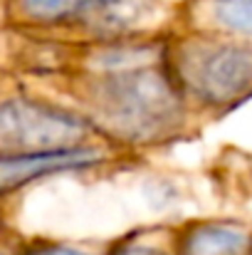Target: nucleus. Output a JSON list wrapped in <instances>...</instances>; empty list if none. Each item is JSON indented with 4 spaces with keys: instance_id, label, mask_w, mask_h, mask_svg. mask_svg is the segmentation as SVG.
I'll list each match as a JSON object with an SVG mask.
<instances>
[{
    "instance_id": "f257e3e1",
    "label": "nucleus",
    "mask_w": 252,
    "mask_h": 255,
    "mask_svg": "<svg viewBox=\"0 0 252 255\" xmlns=\"http://www.w3.org/2000/svg\"><path fill=\"white\" fill-rule=\"evenodd\" d=\"M166 32L82 45L0 32L10 47L0 67L82 114L111 146L144 159L198 131L166 72Z\"/></svg>"
},
{
    "instance_id": "f03ea898",
    "label": "nucleus",
    "mask_w": 252,
    "mask_h": 255,
    "mask_svg": "<svg viewBox=\"0 0 252 255\" xmlns=\"http://www.w3.org/2000/svg\"><path fill=\"white\" fill-rule=\"evenodd\" d=\"M173 25L166 0H0V32L52 42H109L161 35Z\"/></svg>"
},
{
    "instance_id": "7ed1b4c3",
    "label": "nucleus",
    "mask_w": 252,
    "mask_h": 255,
    "mask_svg": "<svg viewBox=\"0 0 252 255\" xmlns=\"http://www.w3.org/2000/svg\"><path fill=\"white\" fill-rule=\"evenodd\" d=\"M164 62L193 119L213 122L252 99V45L173 27L164 37Z\"/></svg>"
},
{
    "instance_id": "20e7f679",
    "label": "nucleus",
    "mask_w": 252,
    "mask_h": 255,
    "mask_svg": "<svg viewBox=\"0 0 252 255\" xmlns=\"http://www.w3.org/2000/svg\"><path fill=\"white\" fill-rule=\"evenodd\" d=\"M104 141L75 109L0 67V159L70 151Z\"/></svg>"
},
{
    "instance_id": "39448f33",
    "label": "nucleus",
    "mask_w": 252,
    "mask_h": 255,
    "mask_svg": "<svg viewBox=\"0 0 252 255\" xmlns=\"http://www.w3.org/2000/svg\"><path fill=\"white\" fill-rule=\"evenodd\" d=\"M141 159L126 154L111 144H94L70 151H52V154H35V156H15L0 159V196L12 198L25 191L30 183L62 176V173H84V171L121 169L134 166Z\"/></svg>"
},
{
    "instance_id": "423d86ee",
    "label": "nucleus",
    "mask_w": 252,
    "mask_h": 255,
    "mask_svg": "<svg viewBox=\"0 0 252 255\" xmlns=\"http://www.w3.org/2000/svg\"><path fill=\"white\" fill-rule=\"evenodd\" d=\"M173 27L252 45V0H180Z\"/></svg>"
},
{
    "instance_id": "0eeeda50",
    "label": "nucleus",
    "mask_w": 252,
    "mask_h": 255,
    "mask_svg": "<svg viewBox=\"0 0 252 255\" xmlns=\"http://www.w3.org/2000/svg\"><path fill=\"white\" fill-rule=\"evenodd\" d=\"M178 255H252V233L235 221H188L175 226Z\"/></svg>"
},
{
    "instance_id": "6e6552de",
    "label": "nucleus",
    "mask_w": 252,
    "mask_h": 255,
    "mask_svg": "<svg viewBox=\"0 0 252 255\" xmlns=\"http://www.w3.org/2000/svg\"><path fill=\"white\" fill-rule=\"evenodd\" d=\"M104 255H178L175 226H146L119 238Z\"/></svg>"
},
{
    "instance_id": "1a4fd4ad",
    "label": "nucleus",
    "mask_w": 252,
    "mask_h": 255,
    "mask_svg": "<svg viewBox=\"0 0 252 255\" xmlns=\"http://www.w3.org/2000/svg\"><path fill=\"white\" fill-rule=\"evenodd\" d=\"M17 255H96L89 248L72 246V243H60V241H35V243H22Z\"/></svg>"
},
{
    "instance_id": "9d476101",
    "label": "nucleus",
    "mask_w": 252,
    "mask_h": 255,
    "mask_svg": "<svg viewBox=\"0 0 252 255\" xmlns=\"http://www.w3.org/2000/svg\"><path fill=\"white\" fill-rule=\"evenodd\" d=\"M10 238H7V231H5V226L0 228V255H17L20 253V246L22 243H7Z\"/></svg>"
},
{
    "instance_id": "9b49d317",
    "label": "nucleus",
    "mask_w": 252,
    "mask_h": 255,
    "mask_svg": "<svg viewBox=\"0 0 252 255\" xmlns=\"http://www.w3.org/2000/svg\"><path fill=\"white\" fill-rule=\"evenodd\" d=\"M7 201H10V198H2V196H0V223H2V218H5V208H7Z\"/></svg>"
}]
</instances>
